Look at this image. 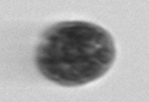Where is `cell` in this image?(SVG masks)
Returning <instances> with one entry per match:
<instances>
[{
	"label": "cell",
	"mask_w": 149,
	"mask_h": 102,
	"mask_svg": "<svg viewBox=\"0 0 149 102\" xmlns=\"http://www.w3.org/2000/svg\"><path fill=\"white\" fill-rule=\"evenodd\" d=\"M116 55L109 34L82 21L57 24L45 32L36 64L44 76L66 86L91 82L107 72Z\"/></svg>",
	"instance_id": "6da1fadb"
}]
</instances>
